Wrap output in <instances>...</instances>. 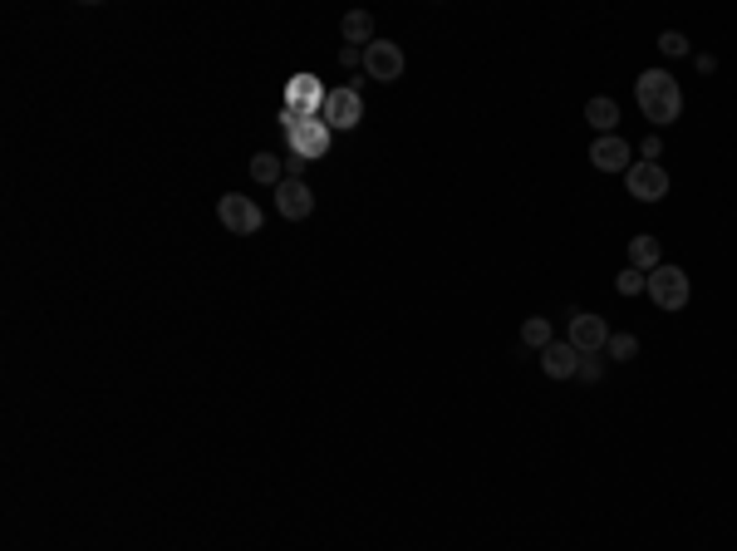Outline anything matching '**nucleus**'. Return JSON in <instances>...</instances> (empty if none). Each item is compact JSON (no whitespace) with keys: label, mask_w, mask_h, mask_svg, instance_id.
<instances>
[{"label":"nucleus","mask_w":737,"mask_h":551,"mask_svg":"<svg viewBox=\"0 0 737 551\" xmlns=\"http://www.w3.org/2000/svg\"><path fill=\"white\" fill-rule=\"evenodd\" d=\"M634 99H639V114L654 123V128H669L683 114V89L669 69H644L634 79Z\"/></svg>","instance_id":"obj_1"},{"label":"nucleus","mask_w":737,"mask_h":551,"mask_svg":"<svg viewBox=\"0 0 737 551\" xmlns=\"http://www.w3.org/2000/svg\"><path fill=\"white\" fill-rule=\"evenodd\" d=\"M320 119L330 123V133H349V128H359L364 123V94L354 89V84H340V89H330L325 94V109H320Z\"/></svg>","instance_id":"obj_2"},{"label":"nucleus","mask_w":737,"mask_h":551,"mask_svg":"<svg viewBox=\"0 0 737 551\" xmlns=\"http://www.w3.org/2000/svg\"><path fill=\"white\" fill-rule=\"evenodd\" d=\"M330 123L325 119H300L290 133H285V143H290V158H300V163H315V158H325L330 153Z\"/></svg>","instance_id":"obj_3"},{"label":"nucleus","mask_w":737,"mask_h":551,"mask_svg":"<svg viewBox=\"0 0 737 551\" xmlns=\"http://www.w3.org/2000/svg\"><path fill=\"white\" fill-rule=\"evenodd\" d=\"M217 217H222V227L236 232V237H256V232L266 227V212H261L251 197H241V192H227V197L217 202Z\"/></svg>","instance_id":"obj_4"},{"label":"nucleus","mask_w":737,"mask_h":551,"mask_svg":"<svg viewBox=\"0 0 737 551\" xmlns=\"http://www.w3.org/2000/svg\"><path fill=\"white\" fill-rule=\"evenodd\" d=\"M649 301L659 310H683L688 306V271L683 266H659V271H649Z\"/></svg>","instance_id":"obj_5"},{"label":"nucleus","mask_w":737,"mask_h":551,"mask_svg":"<svg viewBox=\"0 0 737 551\" xmlns=\"http://www.w3.org/2000/svg\"><path fill=\"white\" fill-rule=\"evenodd\" d=\"M624 187H629L634 202H664V197H669V173H664V163L634 158V168L624 173Z\"/></svg>","instance_id":"obj_6"},{"label":"nucleus","mask_w":737,"mask_h":551,"mask_svg":"<svg viewBox=\"0 0 737 551\" xmlns=\"http://www.w3.org/2000/svg\"><path fill=\"white\" fill-rule=\"evenodd\" d=\"M325 94H330V89H325L315 74H290V84H285V109L300 114V119H320Z\"/></svg>","instance_id":"obj_7"},{"label":"nucleus","mask_w":737,"mask_h":551,"mask_svg":"<svg viewBox=\"0 0 737 551\" xmlns=\"http://www.w3.org/2000/svg\"><path fill=\"white\" fill-rule=\"evenodd\" d=\"M570 345L580 350V355H600L605 345H610V325L595 315V310H570Z\"/></svg>","instance_id":"obj_8"},{"label":"nucleus","mask_w":737,"mask_h":551,"mask_svg":"<svg viewBox=\"0 0 737 551\" xmlns=\"http://www.w3.org/2000/svg\"><path fill=\"white\" fill-rule=\"evenodd\" d=\"M364 74H369V79H379V84H394V79H403V50H398L394 40H374V45L364 50Z\"/></svg>","instance_id":"obj_9"},{"label":"nucleus","mask_w":737,"mask_h":551,"mask_svg":"<svg viewBox=\"0 0 737 551\" xmlns=\"http://www.w3.org/2000/svg\"><path fill=\"white\" fill-rule=\"evenodd\" d=\"M276 212H281L285 222H305L315 212V192L305 187V178H285L276 187Z\"/></svg>","instance_id":"obj_10"},{"label":"nucleus","mask_w":737,"mask_h":551,"mask_svg":"<svg viewBox=\"0 0 737 551\" xmlns=\"http://www.w3.org/2000/svg\"><path fill=\"white\" fill-rule=\"evenodd\" d=\"M590 163H595L600 173H629V168H634V158H629L624 133H605V138H595V143H590Z\"/></svg>","instance_id":"obj_11"},{"label":"nucleus","mask_w":737,"mask_h":551,"mask_svg":"<svg viewBox=\"0 0 737 551\" xmlns=\"http://www.w3.org/2000/svg\"><path fill=\"white\" fill-rule=\"evenodd\" d=\"M541 369H546L551 379H570V374H580V350H575L570 340H551V345L541 350Z\"/></svg>","instance_id":"obj_12"},{"label":"nucleus","mask_w":737,"mask_h":551,"mask_svg":"<svg viewBox=\"0 0 737 551\" xmlns=\"http://www.w3.org/2000/svg\"><path fill=\"white\" fill-rule=\"evenodd\" d=\"M629 266H634V271H644V276L664 266V251H659V237H654V232L629 237Z\"/></svg>","instance_id":"obj_13"},{"label":"nucleus","mask_w":737,"mask_h":551,"mask_svg":"<svg viewBox=\"0 0 737 551\" xmlns=\"http://www.w3.org/2000/svg\"><path fill=\"white\" fill-rule=\"evenodd\" d=\"M340 35H344V45H354V50H369L379 35H374V15L369 10H349L340 20Z\"/></svg>","instance_id":"obj_14"},{"label":"nucleus","mask_w":737,"mask_h":551,"mask_svg":"<svg viewBox=\"0 0 737 551\" xmlns=\"http://www.w3.org/2000/svg\"><path fill=\"white\" fill-rule=\"evenodd\" d=\"M585 123L605 138V133H620V104L615 99H605V94H595L590 104H585Z\"/></svg>","instance_id":"obj_15"},{"label":"nucleus","mask_w":737,"mask_h":551,"mask_svg":"<svg viewBox=\"0 0 737 551\" xmlns=\"http://www.w3.org/2000/svg\"><path fill=\"white\" fill-rule=\"evenodd\" d=\"M251 178H256V183L281 187L285 183V163L276 158V153H256V158H251Z\"/></svg>","instance_id":"obj_16"},{"label":"nucleus","mask_w":737,"mask_h":551,"mask_svg":"<svg viewBox=\"0 0 737 551\" xmlns=\"http://www.w3.org/2000/svg\"><path fill=\"white\" fill-rule=\"evenodd\" d=\"M521 340H526L531 350H546V345L556 340V335H551V320H546V315H531V320L521 325Z\"/></svg>","instance_id":"obj_17"},{"label":"nucleus","mask_w":737,"mask_h":551,"mask_svg":"<svg viewBox=\"0 0 737 551\" xmlns=\"http://www.w3.org/2000/svg\"><path fill=\"white\" fill-rule=\"evenodd\" d=\"M605 355H610V360H620V365H629V360L639 355V335H629V330H620V335H610Z\"/></svg>","instance_id":"obj_18"},{"label":"nucleus","mask_w":737,"mask_h":551,"mask_svg":"<svg viewBox=\"0 0 737 551\" xmlns=\"http://www.w3.org/2000/svg\"><path fill=\"white\" fill-rule=\"evenodd\" d=\"M615 291H620V296H644V291H649V276L634 271V266H624L620 276H615Z\"/></svg>","instance_id":"obj_19"},{"label":"nucleus","mask_w":737,"mask_h":551,"mask_svg":"<svg viewBox=\"0 0 737 551\" xmlns=\"http://www.w3.org/2000/svg\"><path fill=\"white\" fill-rule=\"evenodd\" d=\"M659 55L683 60V55H688V35H679V30H664V35H659Z\"/></svg>","instance_id":"obj_20"},{"label":"nucleus","mask_w":737,"mask_h":551,"mask_svg":"<svg viewBox=\"0 0 737 551\" xmlns=\"http://www.w3.org/2000/svg\"><path fill=\"white\" fill-rule=\"evenodd\" d=\"M580 379H605V355H580Z\"/></svg>","instance_id":"obj_21"},{"label":"nucleus","mask_w":737,"mask_h":551,"mask_svg":"<svg viewBox=\"0 0 737 551\" xmlns=\"http://www.w3.org/2000/svg\"><path fill=\"white\" fill-rule=\"evenodd\" d=\"M639 153H644V163H659V158H664V143H659V133H649Z\"/></svg>","instance_id":"obj_22"},{"label":"nucleus","mask_w":737,"mask_h":551,"mask_svg":"<svg viewBox=\"0 0 737 551\" xmlns=\"http://www.w3.org/2000/svg\"><path fill=\"white\" fill-rule=\"evenodd\" d=\"M340 64H344V69H364V50H354V45H340Z\"/></svg>","instance_id":"obj_23"},{"label":"nucleus","mask_w":737,"mask_h":551,"mask_svg":"<svg viewBox=\"0 0 737 551\" xmlns=\"http://www.w3.org/2000/svg\"><path fill=\"white\" fill-rule=\"evenodd\" d=\"M693 60H698V74H713V69H718V60H713V55H693Z\"/></svg>","instance_id":"obj_24"}]
</instances>
